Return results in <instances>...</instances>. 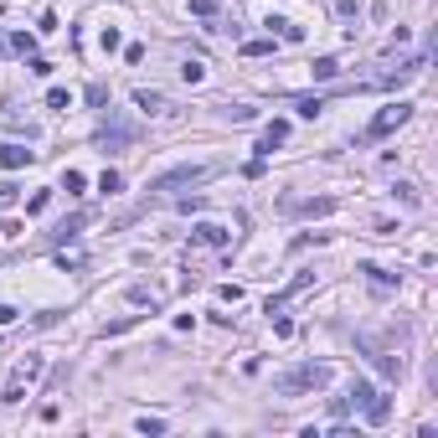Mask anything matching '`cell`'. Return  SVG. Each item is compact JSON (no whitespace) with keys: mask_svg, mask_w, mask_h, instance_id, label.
Returning a JSON list of instances; mask_svg holds the SVG:
<instances>
[{"mask_svg":"<svg viewBox=\"0 0 438 438\" xmlns=\"http://www.w3.org/2000/svg\"><path fill=\"white\" fill-rule=\"evenodd\" d=\"M345 407H361V412H366V423H387V412H392V402H387L371 382H350L345 402H335V412H345Z\"/></svg>","mask_w":438,"mask_h":438,"instance_id":"6da1fadb","label":"cell"},{"mask_svg":"<svg viewBox=\"0 0 438 438\" xmlns=\"http://www.w3.org/2000/svg\"><path fill=\"white\" fill-rule=\"evenodd\" d=\"M47 371V361L41 356H21L16 361V371L6 377V387H0V402H26V392H31V382Z\"/></svg>","mask_w":438,"mask_h":438,"instance_id":"7a4b0ae2","label":"cell"},{"mask_svg":"<svg viewBox=\"0 0 438 438\" xmlns=\"http://www.w3.org/2000/svg\"><path fill=\"white\" fill-rule=\"evenodd\" d=\"M325 382H330V361H310V366L289 371V377H278V392H283V397H299V392H315Z\"/></svg>","mask_w":438,"mask_h":438,"instance_id":"3957f363","label":"cell"},{"mask_svg":"<svg viewBox=\"0 0 438 438\" xmlns=\"http://www.w3.org/2000/svg\"><path fill=\"white\" fill-rule=\"evenodd\" d=\"M207 175H212V165H181V170L160 175V181L150 186V196H175V191H186V186H202Z\"/></svg>","mask_w":438,"mask_h":438,"instance_id":"277c9868","label":"cell"},{"mask_svg":"<svg viewBox=\"0 0 438 438\" xmlns=\"http://www.w3.org/2000/svg\"><path fill=\"white\" fill-rule=\"evenodd\" d=\"M407 119H412V103H402V98H397V103H387L382 114L371 119V129H366V140H387L392 129H402Z\"/></svg>","mask_w":438,"mask_h":438,"instance_id":"5b68a950","label":"cell"},{"mask_svg":"<svg viewBox=\"0 0 438 438\" xmlns=\"http://www.w3.org/2000/svg\"><path fill=\"white\" fill-rule=\"evenodd\" d=\"M135 108H140V114H150V119H170V114H175V103H170L165 93H155V88H140V93H135Z\"/></svg>","mask_w":438,"mask_h":438,"instance_id":"8992f818","label":"cell"},{"mask_svg":"<svg viewBox=\"0 0 438 438\" xmlns=\"http://www.w3.org/2000/svg\"><path fill=\"white\" fill-rule=\"evenodd\" d=\"M191 237H196L202 248H232V232H227V227H217V222H202Z\"/></svg>","mask_w":438,"mask_h":438,"instance_id":"52a82bcc","label":"cell"},{"mask_svg":"<svg viewBox=\"0 0 438 438\" xmlns=\"http://www.w3.org/2000/svg\"><path fill=\"white\" fill-rule=\"evenodd\" d=\"M263 26H268V36H278V41H304V26H294V21H283V16H268Z\"/></svg>","mask_w":438,"mask_h":438,"instance_id":"ba28073f","label":"cell"},{"mask_svg":"<svg viewBox=\"0 0 438 438\" xmlns=\"http://www.w3.org/2000/svg\"><path fill=\"white\" fill-rule=\"evenodd\" d=\"M283 140H289V124L273 119L268 129H263V140H258V155H273V145H283Z\"/></svg>","mask_w":438,"mask_h":438,"instance_id":"9c48e42d","label":"cell"},{"mask_svg":"<svg viewBox=\"0 0 438 438\" xmlns=\"http://www.w3.org/2000/svg\"><path fill=\"white\" fill-rule=\"evenodd\" d=\"M0 165H6V170L31 165V150H21V145H0Z\"/></svg>","mask_w":438,"mask_h":438,"instance_id":"30bf717a","label":"cell"},{"mask_svg":"<svg viewBox=\"0 0 438 438\" xmlns=\"http://www.w3.org/2000/svg\"><path fill=\"white\" fill-rule=\"evenodd\" d=\"M310 73H315L320 83H330V78H340V62H335V57H320V62H315Z\"/></svg>","mask_w":438,"mask_h":438,"instance_id":"8fae6325","label":"cell"},{"mask_svg":"<svg viewBox=\"0 0 438 438\" xmlns=\"http://www.w3.org/2000/svg\"><path fill=\"white\" fill-rule=\"evenodd\" d=\"M11 47H16L21 57H36V36H31V31H16V36H11Z\"/></svg>","mask_w":438,"mask_h":438,"instance_id":"7c38bea8","label":"cell"},{"mask_svg":"<svg viewBox=\"0 0 438 438\" xmlns=\"http://www.w3.org/2000/svg\"><path fill=\"white\" fill-rule=\"evenodd\" d=\"M361 273H366L371 283H377V289H392V283H397V278H392L387 268H377V263H366V268H361Z\"/></svg>","mask_w":438,"mask_h":438,"instance_id":"4fadbf2b","label":"cell"},{"mask_svg":"<svg viewBox=\"0 0 438 438\" xmlns=\"http://www.w3.org/2000/svg\"><path fill=\"white\" fill-rule=\"evenodd\" d=\"M299 212H304V217H325V212H335V202H330V196H320V202H304Z\"/></svg>","mask_w":438,"mask_h":438,"instance_id":"5bb4252c","label":"cell"},{"mask_svg":"<svg viewBox=\"0 0 438 438\" xmlns=\"http://www.w3.org/2000/svg\"><path fill=\"white\" fill-rule=\"evenodd\" d=\"M119 186H124V175H119V170H103V175H98V191H108V196H114Z\"/></svg>","mask_w":438,"mask_h":438,"instance_id":"9a60e30c","label":"cell"},{"mask_svg":"<svg viewBox=\"0 0 438 438\" xmlns=\"http://www.w3.org/2000/svg\"><path fill=\"white\" fill-rule=\"evenodd\" d=\"M243 52H248V57H268V52H273V36H258V41H248Z\"/></svg>","mask_w":438,"mask_h":438,"instance_id":"2e32d148","label":"cell"},{"mask_svg":"<svg viewBox=\"0 0 438 438\" xmlns=\"http://www.w3.org/2000/svg\"><path fill=\"white\" fill-rule=\"evenodd\" d=\"M47 108H73V93H68V88H52V93H47Z\"/></svg>","mask_w":438,"mask_h":438,"instance_id":"e0dca14e","label":"cell"},{"mask_svg":"<svg viewBox=\"0 0 438 438\" xmlns=\"http://www.w3.org/2000/svg\"><path fill=\"white\" fill-rule=\"evenodd\" d=\"M181 78H186V83H202V78H207V62H186Z\"/></svg>","mask_w":438,"mask_h":438,"instance_id":"ac0fdd59","label":"cell"},{"mask_svg":"<svg viewBox=\"0 0 438 438\" xmlns=\"http://www.w3.org/2000/svg\"><path fill=\"white\" fill-rule=\"evenodd\" d=\"M294 108H299V114H304V119H315V114H320V108H325V103H320V98H294Z\"/></svg>","mask_w":438,"mask_h":438,"instance_id":"d6986e66","label":"cell"},{"mask_svg":"<svg viewBox=\"0 0 438 438\" xmlns=\"http://www.w3.org/2000/svg\"><path fill=\"white\" fill-rule=\"evenodd\" d=\"M47 202H52V191H36L31 202H26V212H31V217H36V212H47Z\"/></svg>","mask_w":438,"mask_h":438,"instance_id":"ffe728a7","label":"cell"},{"mask_svg":"<svg viewBox=\"0 0 438 438\" xmlns=\"http://www.w3.org/2000/svg\"><path fill=\"white\" fill-rule=\"evenodd\" d=\"M62 186H68V191H83L88 175H83V170H68V175H62Z\"/></svg>","mask_w":438,"mask_h":438,"instance_id":"44dd1931","label":"cell"},{"mask_svg":"<svg viewBox=\"0 0 438 438\" xmlns=\"http://www.w3.org/2000/svg\"><path fill=\"white\" fill-rule=\"evenodd\" d=\"M57 263H62V268H83V253H68V248H62Z\"/></svg>","mask_w":438,"mask_h":438,"instance_id":"7402d4cb","label":"cell"},{"mask_svg":"<svg viewBox=\"0 0 438 438\" xmlns=\"http://www.w3.org/2000/svg\"><path fill=\"white\" fill-rule=\"evenodd\" d=\"M191 11L196 16H217V0H191Z\"/></svg>","mask_w":438,"mask_h":438,"instance_id":"603a6c76","label":"cell"},{"mask_svg":"<svg viewBox=\"0 0 438 438\" xmlns=\"http://www.w3.org/2000/svg\"><path fill=\"white\" fill-rule=\"evenodd\" d=\"M0 207H16V186L11 181H0Z\"/></svg>","mask_w":438,"mask_h":438,"instance_id":"cb8c5ba5","label":"cell"},{"mask_svg":"<svg viewBox=\"0 0 438 438\" xmlns=\"http://www.w3.org/2000/svg\"><path fill=\"white\" fill-rule=\"evenodd\" d=\"M16 315H21L16 304H0V325H16Z\"/></svg>","mask_w":438,"mask_h":438,"instance_id":"d4e9b609","label":"cell"}]
</instances>
